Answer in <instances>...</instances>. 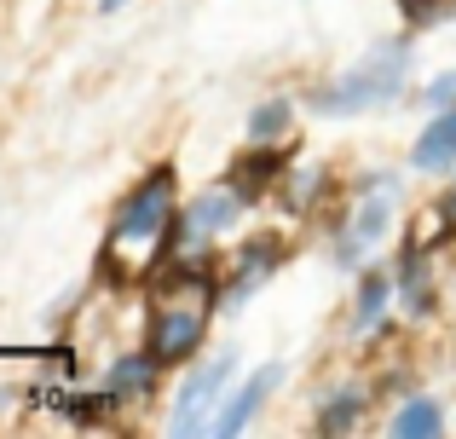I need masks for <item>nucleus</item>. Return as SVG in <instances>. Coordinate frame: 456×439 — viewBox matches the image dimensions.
<instances>
[{
	"mask_svg": "<svg viewBox=\"0 0 456 439\" xmlns=\"http://www.w3.org/2000/svg\"><path fill=\"white\" fill-rule=\"evenodd\" d=\"M179 220V174L174 162H156L134 185L122 191V203L104 220V243H99V272L110 283H134L151 278L167 255V237Z\"/></svg>",
	"mask_w": 456,
	"mask_h": 439,
	"instance_id": "nucleus-1",
	"label": "nucleus"
},
{
	"mask_svg": "<svg viewBox=\"0 0 456 439\" xmlns=\"http://www.w3.org/2000/svg\"><path fill=\"white\" fill-rule=\"evenodd\" d=\"M416 69V35H381L376 46H364V58L341 69V76L318 81L306 93V110L323 122H346V116H376L387 104L404 99Z\"/></svg>",
	"mask_w": 456,
	"mask_h": 439,
	"instance_id": "nucleus-2",
	"label": "nucleus"
},
{
	"mask_svg": "<svg viewBox=\"0 0 456 439\" xmlns=\"http://www.w3.org/2000/svg\"><path fill=\"white\" fill-rule=\"evenodd\" d=\"M248 208H255V197L237 180L202 185L191 203H179V220H174V237H167L162 266H214V260H220V237H232Z\"/></svg>",
	"mask_w": 456,
	"mask_h": 439,
	"instance_id": "nucleus-3",
	"label": "nucleus"
},
{
	"mask_svg": "<svg viewBox=\"0 0 456 439\" xmlns=\"http://www.w3.org/2000/svg\"><path fill=\"white\" fill-rule=\"evenodd\" d=\"M393 208H399V180L393 174H364L353 185V203L330 220V260L341 272H364L376 248L393 237Z\"/></svg>",
	"mask_w": 456,
	"mask_h": 439,
	"instance_id": "nucleus-4",
	"label": "nucleus"
},
{
	"mask_svg": "<svg viewBox=\"0 0 456 439\" xmlns=\"http://www.w3.org/2000/svg\"><path fill=\"white\" fill-rule=\"evenodd\" d=\"M289 260V243L278 232H248L232 255L214 260V278H220V313H237L248 295H260Z\"/></svg>",
	"mask_w": 456,
	"mask_h": 439,
	"instance_id": "nucleus-5",
	"label": "nucleus"
},
{
	"mask_svg": "<svg viewBox=\"0 0 456 439\" xmlns=\"http://www.w3.org/2000/svg\"><path fill=\"white\" fill-rule=\"evenodd\" d=\"M232 376H237V353H208V359H191L185 364V382L174 394V411H167V434L185 439V434H208L220 399L232 394Z\"/></svg>",
	"mask_w": 456,
	"mask_h": 439,
	"instance_id": "nucleus-6",
	"label": "nucleus"
},
{
	"mask_svg": "<svg viewBox=\"0 0 456 439\" xmlns=\"http://www.w3.org/2000/svg\"><path fill=\"white\" fill-rule=\"evenodd\" d=\"M278 387H283V364H255V370H248L243 382H237L232 394L220 399V411H214L208 434H220V439L248 434V428H255V417L272 405V394H278Z\"/></svg>",
	"mask_w": 456,
	"mask_h": 439,
	"instance_id": "nucleus-7",
	"label": "nucleus"
},
{
	"mask_svg": "<svg viewBox=\"0 0 456 439\" xmlns=\"http://www.w3.org/2000/svg\"><path fill=\"white\" fill-rule=\"evenodd\" d=\"M162 370H167V364L156 359L151 347H127V353H116V359L104 364L99 387L110 394L116 411H134V405H151V399H156V382H162Z\"/></svg>",
	"mask_w": 456,
	"mask_h": 439,
	"instance_id": "nucleus-8",
	"label": "nucleus"
},
{
	"mask_svg": "<svg viewBox=\"0 0 456 439\" xmlns=\"http://www.w3.org/2000/svg\"><path fill=\"white\" fill-rule=\"evenodd\" d=\"M393 306H399V278L387 266H364L358 272V289H353V313H346V336L353 341H376L387 329Z\"/></svg>",
	"mask_w": 456,
	"mask_h": 439,
	"instance_id": "nucleus-9",
	"label": "nucleus"
},
{
	"mask_svg": "<svg viewBox=\"0 0 456 439\" xmlns=\"http://www.w3.org/2000/svg\"><path fill=\"white\" fill-rule=\"evenodd\" d=\"M393 278H399V313L411 318V324L434 318L439 283H434V255H428V248L404 243V255H399V266H393Z\"/></svg>",
	"mask_w": 456,
	"mask_h": 439,
	"instance_id": "nucleus-10",
	"label": "nucleus"
},
{
	"mask_svg": "<svg viewBox=\"0 0 456 439\" xmlns=\"http://www.w3.org/2000/svg\"><path fill=\"white\" fill-rule=\"evenodd\" d=\"M370 405H376V387H370V382L323 387V394H318V417H312V428H318V434H353V428H364Z\"/></svg>",
	"mask_w": 456,
	"mask_h": 439,
	"instance_id": "nucleus-11",
	"label": "nucleus"
},
{
	"mask_svg": "<svg viewBox=\"0 0 456 439\" xmlns=\"http://www.w3.org/2000/svg\"><path fill=\"white\" fill-rule=\"evenodd\" d=\"M411 168L416 174H451L456 168V104L451 110H428L422 134L411 145Z\"/></svg>",
	"mask_w": 456,
	"mask_h": 439,
	"instance_id": "nucleus-12",
	"label": "nucleus"
},
{
	"mask_svg": "<svg viewBox=\"0 0 456 439\" xmlns=\"http://www.w3.org/2000/svg\"><path fill=\"white\" fill-rule=\"evenodd\" d=\"M335 191V174H330V162H295L289 174L278 180V197H283V208L289 215H301V220H312L323 208V197Z\"/></svg>",
	"mask_w": 456,
	"mask_h": 439,
	"instance_id": "nucleus-13",
	"label": "nucleus"
},
{
	"mask_svg": "<svg viewBox=\"0 0 456 439\" xmlns=\"http://www.w3.org/2000/svg\"><path fill=\"white\" fill-rule=\"evenodd\" d=\"M283 174H289V145H248L243 157L232 162V174H225V180H237V185H243V191L260 203L266 191H278Z\"/></svg>",
	"mask_w": 456,
	"mask_h": 439,
	"instance_id": "nucleus-14",
	"label": "nucleus"
},
{
	"mask_svg": "<svg viewBox=\"0 0 456 439\" xmlns=\"http://www.w3.org/2000/svg\"><path fill=\"white\" fill-rule=\"evenodd\" d=\"M295 116H301V104H295L289 93L260 99L255 110H248V122H243L248 145H289V139H295Z\"/></svg>",
	"mask_w": 456,
	"mask_h": 439,
	"instance_id": "nucleus-15",
	"label": "nucleus"
},
{
	"mask_svg": "<svg viewBox=\"0 0 456 439\" xmlns=\"http://www.w3.org/2000/svg\"><path fill=\"white\" fill-rule=\"evenodd\" d=\"M445 428H451V417H445V405H439L434 394H404L399 411L387 417V434L393 439H434V434H445Z\"/></svg>",
	"mask_w": 456,
	"mask_h": 439,
	"instance_id": "nucleus-16",
	"label": "nucleus"
},
{
	"mask_svg": "<svg viewBox=\"0 0 456 439\" xmlns=\"http://www.w3.org/2000/svg\"><path fill=\"white\" fill-rule=\"evenodd\" d=\"M451 6H456V0H399V12H404V23H411V29H434Z\"/></svg>",
	"mask_w": 456,
	"mask_h": 439,
	"instance_id": "nucleus-17",
	"label": "nucleus"
},
{
	"mask_svg": "<svg viewBox=\"0 0 456 439\" xmlns=\"http://www.w3.org/2000/svg\"><path fill=\"white\" fill-rule=\"evenodd\" d=\"M456 104V64L439 69L434 81H422V110H451Z\"/></svg>",
	"mask_w": 456,
	"mask_h": 439,
	"instance_id": "nucleus-18",
	"label": "nucleus"
},
{
	"mask_svg": "<svg viewBox=\"0 0 456 439\" xmlns=\"http://www.w3.org/2000/svg\"><path fill=\"white\" fill-rule=\"evenodd\" d=\"M451 174H456V168H451ZM439 203H445V208H451V215H456V180H451V191H445V197H439Z\"/></svg>",
	"mask_w": 456,
	"mask_h": 439,
	"instance_id": "nucleus-19",
	"label": "nucleus"
},
{
	"mask_svg": "<svg viewBox=\"0 0 456 439\" xmlns=\"http://www.w3.org/2000/svg\"><path fill=\"white\" fill-rule=\"evenodd\" d=\"M127 6V0H99V12H122Z\"/></svg>",
	"mask_w": 456,
	"mask_h": 439,
	"instance_id": "nucleus-20",
	"label": "nucleus"
}]
</instances>
